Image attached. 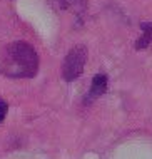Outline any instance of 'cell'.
I'll list each match as a JSON object with an SVG mask.
<instances>
[{
	"instance_id": "obj_1",
	"label": "cell",
	"mask_w": 152,
	"mask_h": 159,
	"mask_svg": "<svg viewBox=\"0 0 152 159\" xmlns=\"http://www.w3.org/2000/svg\"><path fill=\"white\" fill-rule=\"evenodd\" d=\"M8 61L15 77H35L38 70V55L27 42H14L7 47Z\"/></svg>"
},
{
	"instance_id": "obj_2",
	"label": "cell",
	"mask_w": 152,
	"mask_h": 159,
	"mask_svg": "<svg viewBox=\"0 0 152 159\" xmlns=\"http://www.w3.org/2000/svg\"><path fill=\"white\" fill-rule=\"evenodd\" d=\"M87 47L85 45H75L74 49H70L67 52L64 59V66H62V77L64 80H67V82H72V80L79 79L82 75V72H84V66L87 62Z\"/></svg>"
},
{
	"instance_id": "obj_3",
	"label": "cell",
	"mask_w": 152,
	"mask_h": 159,
	"mask_svg": "<svg viewBox=\"0 0 152 159\" xmlns=\"http://www.w3.org/2000/svg\"><path fill=\"white\" fill-rule=\"evenodd\" d=\"M105 91H107V75L105 74L94 75L92 84H90V91H89V94H87V97H85V102L87 104L92 102L94 99H97V97H101L102 94H105Z\"/></svg>"
},
{
	"instance_id": "obj_4",
	"label": "cell",
	"mask_w": 152,
	"mask_h": 159,
	"mask_svg": "<svg viewBox=\"0 0 152 159\" xmlns=\"http://www.w3.org/2000/svg\"><path fill=\"white\" fill-rule=\"evenodd\" d=\"M142 35L136 40V50H142L152 44V22H142Z\"/></svg>"
},
{
	"instance_id": "obj_5",
	"label": "cell",
	"mask_w": 152,
	"mask_h": 159,
	"mask_svg": "<svg viewBox=\"0 0 152 159\" xmlns=\"http://www.w3.org/2000/svg\"><path fill=\"white\" fill-rule=\"evenodd\" d=\"M7 111H8V106H7V102L3 101V99H0V122L5 119V116H7Z\"/></svg>"
},
{
	"instance_id": "obj_6",
	"label": "cell",
	"mask_w": 152,
	"mask_h": 159,
	"mask_svg": "<svg viewBox=\"0 0 152 159\" xmlns=\"http://www.w3.org/2000/svg\"><path fill=\"white\" fill-rule=\"evenodd\" d=\"M75 2H77V5H79L80 8H82V7H85V0H75Z\"/></svg>"
}]
</instances>
